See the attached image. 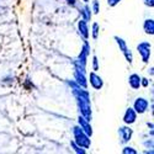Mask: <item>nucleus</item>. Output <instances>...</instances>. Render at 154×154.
Here are the masks:
<instances>
[{
    "mask_svg": "<svg viewBox=\"0 0 154 154\" xmlns=\"http://www.w3.org/2000/svg\"><path fill=\"white\" fill-rule=\"evenodd\" d=\"M144 2V4L147 5V6H149V8H153L154 6V0H143Z\"/></svg>",
    "mask_w": 154,
    "mask_h": 154,
    "instance_id": "23",
    "label": "nucleus"
},
{
    "mask_svg": "<svg viewBox=\"0 0 154 154\" xmlns=\"http://www.w3.org/2000/svg\"><path fill=\"white\" fill-rule=\"evenodd\" d=\"M78 30H79V33L80 36L84 38L85 41L89 40V36H90V32H89V27H88V22L85 20H80L78 22Z\"/></svg>",
    "mask_w": 154,
    "mask_h": 154,
    "instance_id": "12",
    "label": "nucleus"
},
{
    "mask_svg": "<svg viewBox=\"0 0 154 154\" xmlns=\"http://www.w3.org/2000/svg\"><path fill=\"white\" fill-rule=\"evenodd\" d=\"M80 14L83 16V20H85L86 22L90 21L91 17H93V12H91V9H90V6H89V5H85L84 8L80 9Z\"/></svg>",
    "mask_w": 154,
    "mask_h": 154,
    "instance_id": "14",
    "label": "nucleus"
},
{
    "mask_svg": "<svg viewBox=\"0 0 154 154\" xmlns=\"http://www.w3.org/2000/svg\"><path fill=\"white\" fill-rule=\"evenodd\" d=\"M93 70L94 72L99 70V60H97V57L96 56L93 57Z\"/></svg>",
    "mask_w": 154,
    "mask_h": 154,
    "instance_id": "20",
    "label": "nucleus"
},
{
    "mask_svg": "<svg viewBox=\"0 0 154 154\" xmlns=\"http://www.w3.org/2000/svg\"><path fill=\"white\" fill-rule=\"evenodd\" d=\"M91 11L94 12V14H99V12H100V3L97 2V0H94V2H93Z\"/></svg>",
    "mask_w": 154,
    "mask_h": 154,
    "instance_id": "18",
    "label": "nucleus"
},
{
    "mask_svg": "<svg viewBox=\"0 0 154 154\" xmlns=\"http://www.w3.org/2000/svg\"><path fill=\"white\" fill-rule=\"evenodd\" d=\"M120 2H121V0H107V4H109L111 8H113V6H116Z\"/></svg>",
    "mask_w": 154,
    "mask_h": 154,
    "instance_id": "21",
    "label": "nucleus"
},
{
    "mask_svg": "<svg viewBox=\"0 0 154 154\" xmlns=\"http://www.w3.org/2000/svg\"><path fill=\"white\" fill-rule=\"evenodd\" d=\"M73 136H74V142L78 146L83 147L84 149L90 148V146H91L90 137H89L79 126H75L73 128Z\"/></svg>",
    "mask_w": 154,
    "mask_h": 154,
    "instance_id": "2",
    "label": "nucleus"
},
{
    "mask_svg": "<svg viewBox=\"0 0 154 154\" xmlns=\"http://www.w3.org/2000/svg\"><path fill=\"white\" fill-rule=\"evenodd\" d=\"M74 80H75L76 84L80 85L82 88H84V89L88 88V80L85 78V73H83V72H80L78 69H75L74 70Z\"/></svg>",
    "mask_w": 154,
    "mask_h": 154,
    "instance_id": "11",
    "label": "nucleus"
},
{
    "mask_svg": "<svg viewBox=\"0 0 154 154\" xmlns=\"http://www.w3.org/2000/svg\"><path fill=\"white\" fill-rule=\"evenodd\" d=\"M67 3H68L69 5H72V6H74V5L76 4V0H67Z\"/></svg>",
    "mask_w": 154,
    "mask_h": 154,
    "instance_id": "24",
    "label": "nucleus"
},
{
    "mask_svg": "<svg viewBox=\"0 0 154 154\" xmlns=\"http://www.w3.org/2000/svg\"><path fill=\"white\" fill-rule=\"evenodd\" d=\"M128 84H130V86L133 89V90H138L140 88V76L136 73L131 74L130 78H128Z\"/></svg>",
    "mask_w": 154,
    "mask_h": 154,
    "instance_id": "13",
    "label": "nucleus"
},
{
    "mask_svg": "<svg viewBox=\"0 0 154 154\" xmlns=\"http://www.w3.org/2000/svg\"><path fill=\"white\" fill-rule=\"evenodd\" d=\"M122 153L123 154H137V150L134 148H132V147H125L122 149Z\"/></svg>",
    "mask_w": 154,
    "mask_h": 154,
    "instance_id": "19",
    "label": "nucleus"
},
{
    "mask_svg": "<svg viewBox=\"0 0 154 154\" xmlns=\"http://www.w3.org/2000/svg\"><path fill=\"white\" fill-rule=\"evenodd\" d=\"M83 2H84V3H88V2H89V0H83Z\"/></svg>",
    "mask_w": 154,
    "mask_h": 154,
    "instance_id": "25",
    "label": "nucleus"
},
{
    "mask_svg": "<svg viewBox=\"0 0 154 154\" xmlns=\"http://www.w3.org/2000/svg\"><path fill=\"white\" fill-rule=\"evenodd\" d=\"M89 82H90V85L93 86V89L95 90H100L104 86V80L100 75H97L95 72H91L90 75H89Z\"/></svg>",
    "mask_w": 154,
    "mask_h": 154,
    "instance_id": "8",
    "label": "nucleus"
},
{
    "mask_svg": "<svg viewBox=\"0 0 154 154\" xmlns=\"http://www.w3.org/2000/svg\"><path fill=\"white\" fill-rule=\"evenodd\" d=\"M119 134H120L121 143H128L131 140L132 136H133V130L130 127V125L122 126V127L119 128Z\"/></svg>",
    "mask_w": 154,
    "mask_h": 154,
    "instance_id": "6",
    "label": "nucleus"
},
{
    "mask_svg": "<svg viewBox=\"0 0 154 154\" xmlns=\"http://www.w3.org/2000/svg\"><path fill=\"white\" fill-rule=\"evenodd\" d=\"M115 41H116L117 46L120 47V51L122 52V54L125 56L126 60L130 63V64H132V63H133V54H132V52H131V49L128 48L127 42L123 40V38H121V37H119V36H115Z\"/></svg>",
    "mask_w": 154,
    "mask_h": 154,
    "instance_id": "4",
    "label": "nucleus"
},
{
    "mask_svg": "<svg viewBox=\"0 0 154 154\" xmlns=\"http://www.w3.org/2000/svg\"><path fill=\"white\" fill-rule=\"evenodd\" d=\"M73 90V95L76 99V104H78V109L80 115L86 119L88 121H91L93 119V113H91V102H90V96L86 89L82 88L80 85H78L75 82L69 83Z\"/></svg>",
    "mask_w": 154,
    "mask_h": 154,
    "instance_id": "1",
    "label": "nucleus"
},
{
    "mask_svg": "<svg viewBox=\"0 0 154 154\" xmlns=\"http://www.w3.org/2000/svg\"><path fill=\"white\" fill-rule=\"evenodd\" d=\"M91 31H93V38H94V40H97L99 33H100V26H99L97 22H94V23H93Z\"/></svg>",
    "mask_w": 154,
    "mask_h": 154,
    "instance_id": "17",
    "label": "nucleus"
},
{
    "mask_svg": "<svg viewBox=\"0 0 154 154\" xmlns=\"http://www.w3.org/2000/svg\"><path fill=\"white\" fill-rule=\"evenodd\" d=\"M143 30H144L146 33H148V35H150V36L154 33V21H153V19H147V20L144 21V23H143Z\"/></svg>",
    "mask_w": 154,
    "mask_h": 154,
    "instance_id": "15",
    "label": "nucleus"
},
{
    "mask_svg": "<svg viewBox=\"0 0 154 154\" xmlns=\"http://www.w3.org/2000/svg\"><path fill=\"white\" fill-rule=\"evenodd\" d=\"M78 126L82 128V130H83L89 137L93 136V127H91V125H90V121H88L86 119H84L82 115L78 117Z\"/></svg>",
    "mask_w": 154,
    "mask_h": 154,
    "instance_id": "9",
    "label": "nucleus"
},
{
    "mask_svg": "<svg viewBox=\"0 0 154 154\" xmlns=\"http://www.w3.org/2000/svg\"><path fill=\"white\" fill-rule=\"evenodd\" d=\"M137 51L142 58L143 63H148L149 62V58H150V54H152V45L149 42H140L138 46H137Z\"/></svg>",
    "mask_w": 154,
    "mask_h": 154,
    "instance_id": "5",
    "label": "nucleus"
},
{
    "mask_svg": "<svg viewBox=\"0 0 154 154\" xmlns=\"http://www.w3.org/2000/svg\"><path fill=\"white\" fill-rule=\"evenodd\" d=\"M70 146L73 147V149H74L75 153H78V154H85V153H86V149H84L83 147L78 146V144L74 142V140H72V142H70Z\"/></svg>",
    "mask_w": 154,
    "mask_h": 154,
    "instance_id": "16",
    "label": "nucleus"
},
{
    "mask_svg": "<svg viewBox=\"0 0 154 154\" xmlns=\"http://www.w3.org/2000/svg\"><path fill=\"white\" fill-rule=\"evenodd\" d=\"M137 112L133 110V107H128L123 115V122L126 125H133L137 120Z\"/></svg>",
    "mask_w": 154,
    "mask_h": 154,
    "instance_id": "10",
    "label": "nucleus"
},
{
    "mask_svg": "<svg viewBox=\"0 0 154 154\" xmlns=\"http://www.w3.org/2000/svg\"><path fill=\"white\" fill-rule=\"evenodd\" d=\"M148 106H149V102H148L147 99H144V97H137L136 101H134V104H133V110L137 113L142 115V113H144L148 110Z\"/></svg>",
    "mask_w": 154,
    "mask_h": 154,
    "instance_id": "7",
    "label": "nucleus"
},
{
    "mask_svg": "<svg viewBox=\"0 0 154 154\" xmlns=\"http://www.w3.org/2000/svg\"><path fill=\"white\" fill-rule=\"evenodd\" d=\"M90 54V46H89L88 41H85L82 51H80V54L74 62V66H75V69H78L83 73H85V68H86V63H88V57Z\"/></svg>",
    "mask_w": 154,
    "mask_h": 154,
    "instance_id": "3",
    "label": "nucleus"
},
{
    "mask_svg": "<svg viewBox=\"0 0 154 154\" xmlns=\"http://www.w3.org/2000/svg\"><path fill=\"white\" fill-rule=\"evenodd\" d=\"M148 85H149L148 79H146V78H140V86H144V88H147Z\"/></svg>",
    "mask_w": 154,
    "mask_h": 154,
    "instance_id": "22",
    "label": "nucleus"
}]
</instances>
